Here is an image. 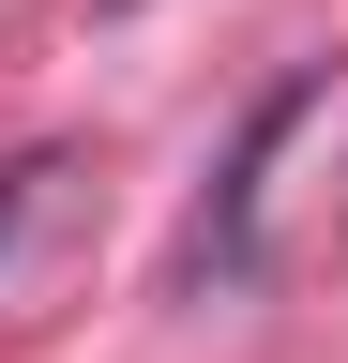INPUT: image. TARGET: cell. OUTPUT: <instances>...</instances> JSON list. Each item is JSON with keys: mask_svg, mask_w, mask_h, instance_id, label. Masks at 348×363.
<instances>
[{"mask_svg": "<svg viewBox=\"0 0 348 363\" xmlns=\"http://www.w3.org/2000/svg\"><path fill=\"white\" fill-rule=\"evenodd\" d=\"M30 182H46V167H30V152H0V242L30 227Z\"/></svg>", "mask_w": 348, "mask_h": 363, "instance_id": "2", "label": "cell"}, {"mask_svg": "<svg viewBox=\"0 0 348 363\" xmlns=\"http://www.w3.org/2000/svg\"><path fill=\"white\" fill-rule=\"evenodd\" d=\"M303 106H318V76H273V91L242 106L228 167H212V197H197V227H182V288H242V272H257V167H273V136H303Z\"/></svg>", "mask_w": 348, "mask_h": 363, "instance_id": "1", "label": "cell"}]
</instances>
